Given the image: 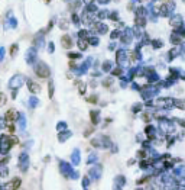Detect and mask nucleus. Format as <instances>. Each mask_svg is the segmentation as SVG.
<instances>
[{
    "label": "nucleus",
    "instance_id": "20e7f679",
    "mask_svg": "<svg viewBox=\"0 0 185 190\" xmlns=\"http://www.w3.org/2000/svg\"><path fill=\"white\" fill-rule=\"evenodd\" d=\"M78 45H80V48H81V50H85V48H87V42H85V39H80Z\"/></svg>",
    "mask_w": 185,
    "mask_h": 190
},
{
    "label": "nucleus",
    "instance_id": "f03ea898",
    "mask_svg": "<svg viewBox=\"0 0 185 190\" xmlns=\"http://www.w3.org/2000/svg\"><path fill=\"white\" fill-rule=\"evenodd\" d=\"M28 84H29V89H31V91H36V93L39 91V86H38L36 83H34V81H29Z\"/></svg>",
    "mask_w": 185,
    "mask_h": 190
},
{
    "label": "nucleus",
    "instance_id": "f257e3e1",
    "mask_svg": "<svg viewBox=\"0 0 185 190\" xmlns=\"http://www.w3.org/2000/svg\"><path fill=\"white\" fill-rule=\"evenodd\" d=\"M62 47H65V48H69V47H71V38L67 36V35L62 38Z\"/></svg>",
    "mask_w": 185,
    "mask_h": 190
},
{
    "label": "nucleus",
    "instance_id": "7ed1b4c3",
    "mask_svg": "<svg viewBox=\"0 0 185 190\" xmlns=\"http://www.w3.org/2000/svg\"><path fill=\"white\" fill-rule=\"evenodd\" d=\"M15 118H16V113H15V112H7V113H6V119H7V121L15 119Z\"/></svg>",
    "mask_w": 185,
    "mask_h": 190
}]
</instances>
